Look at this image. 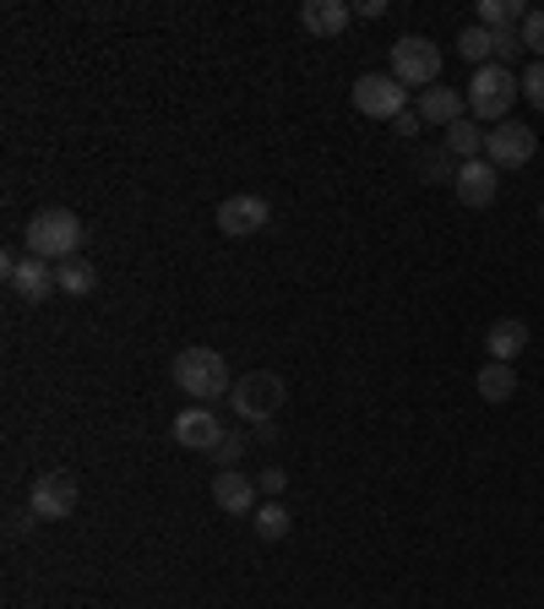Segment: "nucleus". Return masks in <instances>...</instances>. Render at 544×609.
Here are the masks:
<instances>
[{"instance_id":"6","label":"nucleus","mask_w":544,"mask_h":609,"mask_svg":"<svg viewBox=\"0 0 544 609\" xmlns=\"http://www.w3.org/2000/svg\"><path fill=\"white\" fill-rule=\"evenodd\" d=\"M354 109L370 115V120H398L408 109V87L393 71H365V76L354 82Z\"/></svg>"},{"instance_id":"17","label":"nucleus","mask_w":544,"mask_h":609,"mask_svg":"<svg viewBox=\"0 0 544 609\" xmlns=\"http://www.w3.org/2000/svg\"><path fill=\"white\" fill-rule=\"evenodd\" d=\"M414 175H419L425 186H447V180H458V158H452L447 147H419V153H414Z\"/></svg>"},{"instance_id":"7","label":"nucleus","mask_w":544,"mask_h":609,"mask_svg":"<svg viewBox=\"0 0 544 609\" xmlns=\"http://www.w3.org/2000/svg\"><path fill=\"white\" fill-rule=\"evenodd\" d=\"M76 495H82V484L76 474H44L33 479V495H28V517L33 523H61L76 512Z\"/></svg>"},{"instance_id":"20","label":"nucleus","mask_w":544,"mask_h":609,"mask_svg":"<svg viewBox=\"0 0 544 609\" xmlns=\"http://www.w3.org/2000/svg\"><path fill=\"white\" fill-rule=\"evenodd\" d=\"M458 55H463V61H469V66H495V33H490V28H463V33H458Z\"/></svg>"},{"instance_id":"24","label":"nucleus","mask_w":544,"mask_h":609,"mask_svg":"<svg viewBox=\"0 0 544 609\" xmlns=\"http://www.w3.org/2000/svg\"><path fill=\"white\" fill-rule=\"evenodd\" d=\"M523 55V39H517V28H501L495 33V66H506L512 71V61Z\"/></svg>"},{"instance_id":"12","label":"nucleus","mask_w":544,"mask_h":609,"mask_svg":"<svg viewBox=\"0 0 544 609\" xmlns=\"http://www.w3.org/2000/svg\"><path fill=\"white\" fill-rule=\"evenodd\" d=\"M257 495H262V484L251 474H240V469H223V474L212 479V501H218V512H229V517H251V512H257Z\"/></svg>"},{"instance_id":"5","label":"nucleus","mask_w":544,"mask_h":609,"mask_svg":"<svg viewBox=\"0 0 544 609\" xmlns=\"http://www.w3.org/2000/svg\"><path fill=\"white\" fill-rule=\"evenodd\" d=\"M393 76L404 82V87H436L441 82V50L430 44V39H419V33H404L398 44H393Z\"/></svg>"},{"instance_id":"1","label":"nucleus","mask_w":544,"mask_h":609,"mask_svg":"<svg viewBox=\"0 0 544 609\" xmlns=\"http://www.w3.org/2000/svg\"><path fill=\"white\" fill-rule=\"evenodd\" d=\"M22 240H28V256L61 267V262H71V256L82 251V218H76L71 207H39V212L28 218Z\"/></svg>"},{"instance_id":"19","label":"nucleus","mask_w":544,"mask_h":609,"mask_svg":"<svg viewBox=\"0 0 544 609\" xmlns=\"http://www.w3.org/2000/svg\"><path fill=\"white\" fill-rule=\"evenodd\" d=\"M458 164H474V158H484V132H479L474 120H458V126H447V141H441Z\"/></svg>"},{"instance_id":"14","label":"nucleus","mask_w":544,"mask_h":609,"mask_svg":"<svg viewBox=\"0 0 544 609\" xmlns=\"http://www.w3.org/2000/svg\"><path fill=\"white\" fill-rule=\"evenodd\" d=\"M348 22H354V6L348 0H305L300 6V28L311 39H343Z\"/></svg>"},{"instance_id":"15","label":"nucleus","mask_w":544,"mask_h":609,"mask_svg":"<svg viewBox=\"0 0 544 609\" xmlns=\"http://www.w3.org/2000/svg\"><path fill=\"white\" fill-rule=\"evenodd\" d=\"M414 109H419V120H430V126H458V120H463V109H469V98H463L458 87H441V82H436V87H425V93H419V104H414Z\"/></svg>"},{"instance_id":"3","label":"nucleus","mask_w":544,"mask_h":609,"mask_svg":"<svg viewBox=\"0 0 544 609\" xmlns=\"http://www.w3.org/2000/svg\"><path fill=\"white\" fill-rule=\"evenodd\" d=\"M523 87H517V76L506 66H479L469 76V109H474L479 120H506V109H512V98H517Z\"/></svg>"},{"instance_id":"30","label":"nucleus","mask_w":544,"mask_h":609,"mask_svg":"<svg viewBox=\"0 0 544 609\" xmlns=\"http://www.w3.org/2000/svg\"><path fill=\"white\" fill-rule=\"evenodd\" d=\"M540 223H544V202H540Z\"/></svg>"},{"instance_id":"4","label":"nucleus","mask_w":544,"mask_h":609,"mask_svg":"<svg viewBox=\"0 0 544 609\" xmlns=\"http://www.w3.org/2000/svg\"><path fill=\"white\" fill-rule=\"evenodd\" d=\"M229 403H234V413H240L245 424H272V413L283 408V376H272V370L240 376L234 392H229Z\"/></svg>"},{"instance_id":"8","label":"nucleus","mask_w":544,"mask_h":609,"mask_svg":"<svg viewBox=\"0 0 544 609\" xmlns=\"http://www.w3.org/2000/svg\"><path fill=\"white\" fill-rule=\"evenodd\" d=\"M534 153H540V136L517 120H501L495 132H484V164H495V169H523V164H534Z\"/></svg>"},{"instance_id":"18","label":"nucleus","mask_w":544,"mask_h":609,"mask_svg":"<svg viewBox=\"0 0 544 609\" xmlns=\"http://www.w3.org/2000/svg\"><path fill=\"white\" fill-rule=\"evenodd\" d=\"M474 387H479V398H484V403H506V398L517 392V370H512V365H501V359H490V365L474 376Z\"/></svg>"},{"instance_id":"10","label":"nucleus","mask_w":544,"mask_h":609,"mask_svg":"<svg viewBox=\"0 0 544 609\" xmlns=\"http://www.w3.org/2000/svg\"><path fill=\"white\" fill-rule=\"evenodd\" d=\"M218 229L229 234V240H245V234H262L268 229V218H272V207H268V197H229V202H218Z\"/></svg>"},{"instance_id":"13","label":"nucleus","mask_w":544,"mask_h":609,"mask_svg":"<svg viewBox=\"0 0 544 609\" xmlns=\"http://www.w3.org/2000/svg\"><path fill=\"white\" fill-rule=\"evenodd\" d=\"M452 191H458V202L463 207H490L495 202V191H501V169L495 164H458V180H452Z\"/></svg>"},{"instance_id":"23","label":"nucleus","mask_w":544,"mask_h":609,"mask_svg":"<svg viewBox=\"0 0 544 609\" xmlns=\"http://www.w3.org/2000/svg\"><path fill=\"white\" fill-rule=\"evenodd\" d=\"M517 39H523V50H529V55H540V61H544V11H529V17H523Z\"/></svg>"},{"instance_id":"26","label":"nucleus","mask_w":544,"mask_h":609,"mask_svg":"<svg viewBox=\"0 0 544 609\" xmlns=\"http://www.w3.org/2000/svg\"><path fill=\"white\" fill-rule=\"evenodd\" d=\"M257 484H262V495H272V501H278V495L289 490V474H283V469H262V474H257Z\"/></svg>"},{"instance_id":"2","label":"nucleus","mask_w":544,"mask_h":609,"mask_svg":"<svg viewBox=\"0 0 544 609\" xmlns=\"http://www.w3.org/2000/svg\"><path fill=\"white\" fill-rule=\"evenodd\" d=\"M175 387L186 398H197L202 408H212L218 398L234 392V376H229V365H223L218 348H180L175 354Z\"/></svg>"},{"instance_id":"29","label":"nucleus","mask_w":544,"mask_h":609,"mask_svg":"<svg viewBox=\"0 0 544 609\" xmlns=\"http://www.w3.org/2000/svg\"><path fill=\"white\" fill-rule=\"evenodd\" d=\"M354 11H359V17H387V0H359Z\"/></svg>"},{"instance_id":"25","label":"nucleus","mask_w":544,"mask_h":609,"mask_svg":"<svg viewBox=\"0 0 544 609\" xmlns=\"http://www.w3.org/2000/svg\"><path fill=\"white\" fill-rule=\"evenodd\" d=\"M517 87H523V98L534 104V109H544V61H534V66L517 76Z\"/></svg>"},{"instance_id":"11","label":"nucleus","mask_w":544,"mask_h":609,"mask_svg":"<svg viewBox=\"0 0 544 609\" xmlns=\"http://www.w3.org/2000/svg\"><path fill=\"white\" fill-rule=\"evenodd\" d=\"M175 441L186 447V452H218V441H223V424H218V413L212 408H186V413H175Z\"/></svg>"},{"instance_id":"16","label":"nucleus","mask_w":544,"mask_h":609,"mask_svg":"<svg viewBox=\"0 0 544 609\" xmlns=\"http://www.w3.org/2000/svg\"><path fill=\"white\" fill-rule=\"evenodd\" d=\"M484 348H490V359H501V365H512L523 348H529V322H517V316H501L495 327H490V338H484Z\"/></svg>"},{"instance_id":"27","label":"nucleus","mask_w":544,"mask_h":609,"mask_svg":"<svg viewBox=\"0 0 544 609\" xmlns=\"http://www.w3.org/2000/svg\"><path fill=\"white\" fill-rule=\"evenodd\" d=\"M240 452H245V441H240V435H223V441H218V452H212V458H218V463H223V469H229V463H234V458H240Z\"/></svg>"},{"instance_id":"21","label":"nucleus","mask_w":544,"mask_h":609,"mask_svg":"<svg viewBox=\"0 0 544 609\" xmlns=\"http://www.w3.org/2000/svg\"><path fill=\"white\" fill-rule=\"evenodd\" d=\"M55 283H61V294H71V300H87L93 288H98V272H93V262H61L55 267Z\"/></svg>"},{"instance_id":"9","label":"nucleus","mask_w":544,"mask_h":609,"mask_svg":"<svg viewBox=\"0 0 544 609\" xmlns=\"http://www.w3.org/2000/svg\"><path fill=\"white\" fill-rule=\"evenodd\" d=\"M0 272H6V283H11V294L17 300H28V305H44L61 283H55V262H39V256H6L0 262Z\"/></svg>"},{"instance_id":"28","label":"nucleus","mask_w":544,"mask_h":609,"mask_svg":"<svg viewBox=\"0 0 544 609\" xmlns=\"http://www.w3.org/2000/svg\"><path fill=\"white\" fill-rule=\"evenodd\" d=\"M419 126H425V120H419V109H404V115L393 120V132H398V136H408V141L419 136Z\"/></svg>"},{"instance_id":"22","label":"nucleus","mask_w":544,"mask_h":609,"mask_svg":"<svg viewBox=\"0 0 544 609\" xmlns=\"http://www.w3.org/2000/svg\"><path fill=\"white\" fill-rule=\"evenodd\" d=\"M251 528H257V539H283L289 528H294V517H289V506L283 501H262L257 512H251Z\"/></svg>"}]
</instances>
